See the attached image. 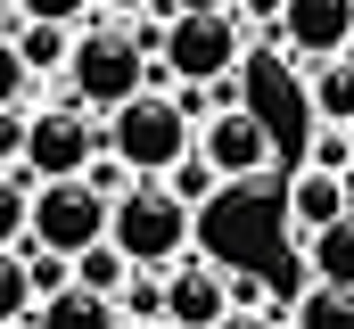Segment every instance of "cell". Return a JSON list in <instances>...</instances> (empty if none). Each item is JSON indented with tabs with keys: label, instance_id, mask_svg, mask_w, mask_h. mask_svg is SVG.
I'll return each instance as SVG.
<instances>
[{
	"label": "cell",
	"instance_id": "603a6c76",
	"mask_svg": "<svg viewBox=\"0 0 354 329\" xmlns=\"http://www.w3.org/2000/svg\"><path fill=\"white\" fill-rule=\"evenodd\" d=\"M25 124H33L25 107H8V115H0V164H17V157H25Z\"/></svg>",
	"mask_w": 354,
	"mask_h": 329
},
{
	"label": "cell",
	"instance_id": "9c48e42d",
	"mask_svg": "<svg viewBox=\"0 0 354 329\" xmlns=\"http://www.w3.org/2000/svg\"><path fill=\"white\" fill-rule=\"evenodd\" d=\"M280 33L297 41V58H346L354 41V0H280Z\"/></svg>",
	"mask_w": 354,
	"mask_h": 329
},
{
	"label": "cell",
	"instance_id": "6da1fadb",
	"mask_svg": "<svg viewBox=\"0 0 354 329\" xmlns=\"http://www.w3.org/2000/svg\"><path fill=\"white\" fill-rule=\"evenodd\" d=\"M189 206H181L165 181H132L115 206H107V247L132 263V280H165L181 255H189Z\"/></svg>",
	"mask_w": 354,
	"mask_h": 329
},
{
	"label": "cell",
	"instance_id": "484cf974",
	"mask_svg": "<svg viewBox=\"0 0 354 329\" xmlns=\"http://www.w3.org/2000/svg\"><path fill=\"white\" fill-rule=\"evenodd\" d=\"M107 17H140V8H157V0H99Z\"/></svg>",
	"mask_w": 354,
	"mask_h": 329
},
{
	"label": "cell",
	"instance_id": "cb8c5ba5",
	"mask_svg": "<svg viewBox=\"0 0 354 329\" xmlns=\"http://www.w3.org/2000/svg\"><path fill=\"white\" fill-rule=\"evenodd\" d=\"M157 8H165V17H223L231 0H157Z\"/></svg>",
	"mask_w": 354,
	"mask_h": 329
},
{
	"label": "cell",
	"instance_id": "ba28073f",
	"mask_svg": "<svg viewBox=\"0 0 354 329\" xmlns=\"http://www.w3.org/2000/svg\"><path fill=\"white\" fill-rule=\"evenodd\" d=\"M157 288H165V329H223L239 313V305H231V272L206 263V255H181Z\"/></svg>",
	"mask_w": 354,
	"mask_h": 329
},
{
	"label": "cell",
	"instance_id": "4316f807",
	"mask_svg": "<svg viewBox=\"0 0 354 329\" xmlns=\"http://www.w3.org/2000/svg\"><path fill=\"white\" fill-rule=\"evenodd\" d=\"M0 8H17V0H0Z\"/></svg>",
	"mask_w": 354,
	"mask_h": 329
},
{
	"label": "cell",
	"instance_id": "8fae6325",
	"mask_svg": "<svg viewBox=\"0 0 354 329\" xmlns=\"http://www.w3.org/2000/svg\"><path fill=\"white\" fill-rule=\"evenodd\" d=\"M305 107H313L330 132H354V50H346V58L305 66Z\"/></svg>",
	"mask_w": 354,
	"mask_h": 329
},
{
	"label": "cell",
	"instance_id": "d4e9b609",
	"mask_svg": "<svg viewBox=\"0 0 354 329\" xmlns=\"http://www.w3.org/2000/svg\"><path fill=\"white\" fill-rule=\"evenodd\" d=\"M223 329H288V321H280V313H231Z\"/></svg>",
	"mask_w": 354,
	"mask_h": 329
},
{
	"label": "cell",
	"instance_id": "7402d4cb",
	"mask_svg": "<svg viewBox=\"0 0 354 329\" xmlns=\"http://www.w3.org/2000/svg\"><path fill=\"white\" fill-rule=\"evenodd\" d=\"M25 91H33V75L17 66V50H8V33H0V115H8V107H25Z\"/></svg>",
	"mask_w": 354,
	"mask_h": 329
},
{
	"label": "cell",
	"instance_id": "5b68a950",
	"mask_svg": "<svg viewBox=\"0 0 354 329\" xmlns=\"http://www.w3.org/2000/svg\"><path fill=\"white\" fill-rule=\"evenodd\" d=\"M107 239V198L91 181H41L33 189V214H25V247L33 255H91Z\"/></svg>",
	"mask_w": 354,
	"mask_h": 329
},
{
	"label": "cell",
	"instance_id": "ffe728a7",
	"mask_svg": "<svg viewBox=\"0 0 354 329\" xmlns=\"http://www.w3.org/2000/svg\"><path fill=\"white\" fill-rule=\"evenodd\" d=\"M17 8H25V25H66V33H75L99 0H17Z\"/></svg>",
	"mask_w": 354,
	"mask_h": 329
},
{
	"label": "cell",
	"instance_id": "83f0119b",
	"mask_svg": "<svg viewBox=\"0 0 354 329\" xmlns=\"http://www.w3.org/2000/svg\"><path fill=\"white\" fill-rule=\"evenodd\" d=\"M17 329H25V321H17Z\"/></svg>",
	"mask_w": 354,
	"mask_h": 329
},
{
	"label": "cell",
	"instance_id": "e0dca14e",
	"mask_svg": "<svg viewBox=\"0 0 354 329\" xmlns=\"http://www.w3.org/2000/svg\"><path fill=\"white\" fill-rule=\"evenodd\" d=\"M25 214H33V181L0 164V247H25Z\"/></svg>",
	"mask_w": 354,
	"mask_h": 329
},
{
	"label": "cell",
	"instance_id": "30bf717a",
	"mask_svg": "<svg viewBox=\"0 0 354 329\" xmlns=\"http://www.w3.org/2000/svg\"><path fill=\"white\" fill-rule=\"evenodd\" d=\"M346 214H354V206H346V181H330V173H313V164L288 181V239H297V247L322 239V231L346 223Z\"/></svg>",
	"mask_w": 354,
	"mask_h": 329
},
{
	"label": "cell",
	"instance_id": "2e32d148",
	"mask_svg": "<svg viewBox=\"0 0 354 329\" xmlns=\"http://www.w3.org/2000/svg\"><path fill=\"white\" fill-rule=\"evenodd\" d=\"M288 329H354V288H305Z\"/></svg>",
	"mask_w": 354,
	"mask_h": 329
},
{
	"label": "cell",
	"instance_id": "52a82bcc",
	"mask_svg": "<svg viewBox=\"0 0 354 329\" xmlns=\"http://www.w3.org/2000/svg\"><path fill=\"white\" fill-rule=\"evenodd\" d=\"M198 164H206L214 181H256V173H272V124L256 107L206 115V124H198Z\"/></svg>",
	"mask_w": 354,
	"mask_h": 329
},
{
	"label": "cell",
	"instance_id": "3957f363",
	"mask_svg": "<svg viewBox=\"0 0 354 329\" xmlns=\"http://www.w3.org/2000/svg\"><path fill=\"white\" fill-rule=\"evenodd\" d=\"M66 82H75V107H83V115H115V107H132L140 91H157V58H149L132 33L99 25V33H75Z\"/></svg>",
	"mask_w": 354,
	"mask_h": 329
},
{
	"label": "cell",
	"instance_id": "9a60e30c",
	"mask_svg": "<svg viewBox=\"0 0 354 329\" xmlns=\"http://www.w3.org/2000/svg\"><path fill=\"white\" fill-rule=\"evenodd\" d=\"M75 288H83V297H107V305H115V297L132 288V263H124L115 247L99 239V247H91V255H75Z\"/></svg>",
	"mask_w": 354,
	"mask_h": 329
},
{
	"label": "cell",
	"instance_id": "f1b7e54d",
	"mask_svg": "<svg viewBox=\"0 0 354 329\" xmlns=\"http://www.w3.org/2000/svg\"><path fill=\"white\" fill-rule=\"evenodd\" d=\"M346 140H354V132H346Z\"/></svg>",
	"mask_w": 354,
	"mask_h": 329
},
{
	"label": "cell",
	"instance_id": "8992f818",
	"mask_svg": "<svg viewBox=\"0 0 354 329\" xmlns=\"http://www.w3.org/2000/svg\"><path fill=\"white\" fill-rule=\"evenodd\" d=\"M91 157H99V124H91L83 107H41L33 124H25V157L17 173L41 189V181H83Z\"/></svg>",
	"mask_w": 354,
	"mask_h": 329
},
{
	"label": "cell",
	"instance_id": "44dd1931",
	"mask_svg": "<svg viewBox=\"0 0 354 329\" xmlns=\"http://www.w3.org/2000/svg\"><path fill=\"white\" fill-rule=\"evenodd\" d=\"M313 173H330V181H346V173H354V140H346V132L322 124V140H313Z\"/></svg>",
	"mask_w": 354,
	"mask_h": 329
},
{
	"label": "cell",
	"instance_id": "7c38bea8",
	"mask_svg": "<svg viewBox=\"0 0 354 329\" xmlns=\"http://www.w3.org/2000/svg\"><path fill=\"white\" fill-rule=\"evenodd\" d=\"M25 329H124V313L107 305V297H83V288H58V297H41Z\"/></svg>",
	"mask_w": 354,
	"mask_h": 329
},
{
	"label": "cell",
	"instance_id": "277c9868",
	"mask_svg": "<svg viewBox=\"0 0 354 329\" xmlns=\"http://www.w3.org/2000/svg\"><path fill=\"white\" fill-rule=\"evenodd\" d=\"M239 50H248V25H239L231 8H223V17H165V33H157V75H174V91H214V82H231Z\"/></svg>",
	"mask_w": 354,
	"mask_h": 329
},
{
	"label": "cell",
	"instance_id": "7a4b0ae2",
	"mask_svg": "<svg viewBox=\"0 0 354 329\" xmlns=\"http://www.w3.org/2000/svg\"><path fill=\"white\" fill-rule=\"evenodd\" d=\"M99 149L124 164L132 181H165L189 149H198V124L181 115V99L174 91H140L132 107H115L107 124H99Z\"/></svg>",
	"mask_w": 354,
	"mask_h": 329
},
{
	"label": "cell",
	"instance_id": "ac0fdd59",
	"mask_svg": "<svg viewBox=\"0 0 354 329\" xmlns=\"http://www.w3.org/2000/svg\"><path fill=\"white\" fill-rule=\"evenodd\" d=\"M33 313V280H25V255L17 247H0V329H17Z\"/></svg>",
	"mask_w": 354,
	"mask_h": 329
},
{
	"label": "cell",
	"instance_id": "5bb4252c",
	"mask_svg": "<svg viewBox=\"0 0 354 329\" xmlns=\"http://www.w3.org/2000/svg\"><path fill=\"white\" fill-rule=\"evenodd\" d=\"M305 255H313V288H354V214L305 239Z\"/></svg>",
	"mask_w": 354,
	"mask_h": 329
},
{
	"label": "cell",
	"instance_id": "d6986e66",
	"mask_svg": "<svg viewBox=\"0 0 354 329\" xmlns=\"http://www.w3.org/2000/svg\"><path fill=\"white\" fill-rule=\"evenodd\" d=\"M165 189H174L181 206H189V214H198V206H206V189H214V173H206V164H198V149H189V157L174 164V173H165Z\"/></svg>",
	"mask_w": 354,
	"mask_h": 329
},
{
	"label": "cell",
	"instance_id": "4fadbf2b",
	"mask_svg": "<svg viewBox=\"0 0 354 329\" xmlns=\"http://www.w3.org/2000/svg\"><path fill=\"white\" fill-rule=\"evenodd\" d=\"M8 50H17V66H25V75H66L75 33H66V25H17V33H8Z\"/></svg>",
	"mask_w": 354,
	"mask_h": 329
}]
</instances>
